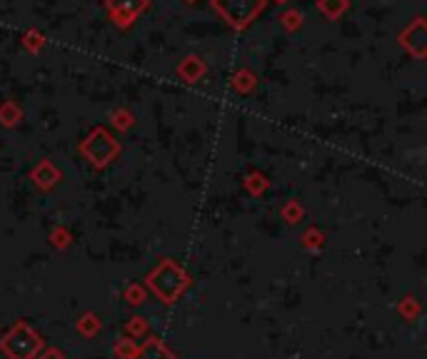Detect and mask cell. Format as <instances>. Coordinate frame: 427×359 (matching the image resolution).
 <instances>
[{
	"mask_svg": "<svg viewBox=\"0 0 427 359\" xmlns=\"http://www.w3.org/2000/svg\"><path fill=\"white\" fill-rule=\"evenodd\" d=\"M142 284H145V289L153 292L163 304H175L190 289V274H188V269L180 267L175 259L163 257L148 274H145V277H142Z\"/></svg>",
	"mask_w": 427,
	"mask_h": 359,
	"instance_id": "1",
	"label": "cell"
},
{
	"mask_svg": "<svg viewBox=\"0 0 427 359\" xmlns=\"http://www.w3.org/2000/svg\"><path fill=\"white\" fill-rule=\"evenodd\" d=\"M46 347V339L33 329L26 319H18L3 337H0V352L8 359H36L41 349Z\"/></svg>",
	"mask_w": 427,
	"mask_h": 359,
	"instance_id": "2",
	"label": "cell"
},
{
	"mask_svg": "<svg viewBox=\"0 0 427 359\" xmlns=\"http://www.w3.org/2000/svg\"><path fill=\"white\" fill-rule=\"evenodd\" d=\"M132 359H178V354L160 337H148L142 344H137V352L132 354Z\"/></svg>",
	"mask_w": 427,
	"mask_h": 359,
	"instance_id": "3",
	"label": "cell"
},
{
	"mask_svg": "<svg viewBox=\"0 0 427 359\" xmlns=\"http://www.w3.org/2000/svg\"><path fill=\"white\" fill-rule=\"evenodd\" d=\"M100 329H102V322H100V317H97L95 312H85L75 322V332L80 334V337H85V339L97 337V334H100Z\"/></svg>",
	"mask_w": 427,
	"mask_h": 359,
	"instance_id": "4",
	"label": "cell"
},
{
	"mask_svg": "<svg viewBox=\"0 0 427 359\" xmlns=\"http://www.w3.org/2000/svg\"><path fill=\"white\" fill-rule=\"evenodd\" d=\"M148 332H150V324H148V319L145 317H140V314H135V317H130L125 322V337H130V339H142V337H148Z\"/></svg>",
	"mask_w": 427,
	"mask_h": 359,
	"instance_id": "5",
	"label": "cell"
},
{
	"mask_svg": "<svg viewBox=\"0 0 427 359\" xmlns=\"http://www.w3.org/2000/svg\"><path fill=\"white\" fill-rule=\"evenodd\" d=\"M420 312H422V307H420V302H417L412 294H407V297H402L400 299V304H397V314H400L405 322H415L417 317H420Z\"/></svg>",
	"mask_w": 427,
	"mask_h": 359,
	"instance_id": "6",
	"label": "cell"
},
{
	"mask_svg": "<svg viewBox=\"0 0 427 359\" xmlns=\"http://www.w3.org/2000/svg\"><path fill=\"white\" fill-rule=\"evenodd\" d=\"M122 299H125L130 307H140V304L148 299V289H145V284H142V282L127 284V287L122 289Z\"/></svg>",
	"mask_w": 427,
	"mask_h": 359,
	"instance_id": "7",
	"label": "cell"
},
{
	"mask_svg": "<svg viewBox=\"0 0 427 359\" xmlns=\"http://www.w3.org/2000/svg\"><path fill=\"white\" fill-rule=\"evenodd\" d=\"M112 352H115L117 359H132V354L137 352V342L130 337H120L112 347Z\"/></svg>",
	"mask_w": 427,
	"mask_h": 359,
	"instance_id": "8",
	"label": "cell"
},
{
	"mask_svg": "<svg viewBox=\"0 0 427 359\" xmlns=\"http://www.w3.org/2000/svg\"><path fill=\"white\" fill-rule=\"evenodd\" d=\"M322 242H325V237H322L317 230H310V232H302V247L307 250H320Z\"/></svg>",
	"mask_w": 427,
	"mask_h": 359,
	"instance_id": "9",
	"label": "cell"
},
{
	"mask_svg": "<svg viewBox=\"0 0 427 359\" xmlns=\"http://www.w3.org/2000/svg\"><path fill=\"white\" fill-rule=\"evenodd\" d=\"M51 242L56 250H65L68 245H70V232H65V230H56V232L51 235Z\"/></svg>",
	"mask_w": 427,
	"mask_h": 359,
	"instance_id": "10",
	"label": "cell"
},
{
	"mask_svg": "<svg viewBox=\"0 0 427 359\" xmlns=\"http://www.w3.org/2000/svg\"><path fill=\"white\" fill-rule=\"evenodd\" d=\"M36 359H65V354H63L58 347H43Z\"/></svg>",
	"mask_w": 427,
	"mask_h": 359,
	"instance_id": "11",
	"label": "cell"
}]
</instances>
